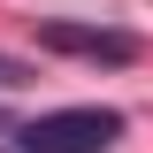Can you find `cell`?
<instances>
[{"label":"cell","instance_id":"6da1fadb","mask_svg":"<svg viewBox=\"0 0 153 153\" xmlns=\"http://www.w3.org/2000/svg\"><path fill=\"white\" fill-rule=\"evenodd\" d=\"M115 138H123L115 107H54L16 130V153H107Z\"/></svg>","mask_w":153,"mask_h":153},{"label":"cell","instance_id":"7a4b0ae2","mask_svg":"<svg viewBox=\"0 0 153 153\" xmlns=\"http://www.w3.org/2000/svg\"><path fill=\"white\" fill-rule=\"evenodd\" d=\"M38 46H54V54H76V61H138V38L130 31H107V23H69V16H38Z\"/></svg>","mask_w":153,"mask_h":153},{"label":"cell","instance_id":"3957f363","mask_svg":"<svg viewBox=\"0 0 153 153\" xmlns=\"http://www.w3.org/2000/svg\"><path fill=\"white\" fill-rule=\"evenodd\" d=\"M16 84H31V69H23L16 54H0V92H16Z\"/></svg>","mask_w":153,"mask_h":153}]
</instances>
